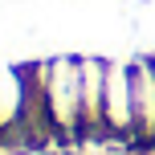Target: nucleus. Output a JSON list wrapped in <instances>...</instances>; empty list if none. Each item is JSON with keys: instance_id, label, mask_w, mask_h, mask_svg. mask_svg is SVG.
<instances>
[{"instance_id": "obj_2", "label": "nucleus", "mask_w": 155, "mask_h": 155, "mask_svg": "<svg viewBox=\"0 0 155 155\" xmlns=\"http://www.w3.org/2000/svg\"><path fill=\"white\" fill-rule=\"evenodd\" d=\"M102 131L110 139H135V98H131V57H106Z\"/></svg>"}, {"instance_id": "obj_1", "label": "nucleus", "mask_w": 155, "mask_h": 155, "mask_svg": "<svg viewBox=\"0 0 155 155\" xmlns=\"http://www.w3.org/2000/svg\"><path fill=\"white\" fill-rule=\"evenodd\" d=\"M45 102L57 143L86 139L82 127V53H53L45 57Z\"/></svg>"}, {"instance_id": "obj_3", "label": "nucleus", "mask_w": 155, "mask_h": 155, "mask_svg": "<svg viewBox=\"0 0 155 155\" xmlns=\"http://www.w3.org/2000/svg\"><path fill=\"white\" fill-rule=\"evenodd\" d=\"M131 98H135V143L155 151V65L147 49L131 57Z\"/></svg>"}, {"instance_id": "obj_5", "label": "nucleus", "mask_w": 155, "mask_h": 155, "mask_svg": "<svg viewBox=\"0 0 155 155\" xmlns=\"http://www.w3.org/2000/svg\"><path fill=\"white\" fill-rule=\"evenodd\" d=\"M102 94H106V57L82 53V127L86 139L102 131Z\"/></svg>"}, {"instance_id": "obj_4", "label": "nucleus", "mask_w": 155, "mask_h": 155, "mask_svg": "<svg viewBox=\"0 0 155 155\" xmlns=\"http://www.w3.org/2000/svg\"><path fill=\"white\" fill-rule=\"evenodd\" d=\"M21 123H25V65L0 61V147H4L8 139H16L21 147H29Z\"/></svg>"}]
</instances>
